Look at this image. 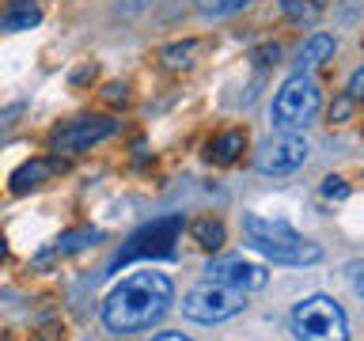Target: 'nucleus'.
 Returning a JSON list of instances; mask_svg holds the SVG:
<instances>
[{"mask_svg": "<svg viewBox=\"0 0 364 341\" xmlns=\"http://www.w3.org/2000/svg\"><path fill=\"white\" fill-rule=\"evenodd\" d=\"M360 87H364V72H360V68H357V72L349 76V87H346V95H349V99H360V95H364Z\"/></svg>", "mask_w": 364, "mask_h": 341, "instance_id": "nucleus-24", "label": "nucleus"}, {"mask_svg": "<svg viewBox=\"0 0 364 341\" xmlns=\"http://www.w3.org/2000/svg\"><path fill=\"white\" fill-rule=\"evenodd\" d=\"M262 258H269L273 266H311V261H323V247L304 239L296 247H273V250H258Z\"/></svg>", "mask_w": 364, "mask_h": 341, "instance_id": "nucleus-12", "label": "nucleus"}, {"mask_svg": "<svg viewBox=\"0 0 364 341\" xmlns=\"http://www.w3.org/2000/svg\"><path fill=\"white\" fill-rule=\"evenodd\" d=\"M193 4H198L201 16H209V19H224V16H235V11L250 8V0H193Z\"/></svg>", "mask_w": 364, "mask_h": 341, "instance_id": "nucleus-19", "label": "nucleus"}, {"mask_svg": "<svg viewBox=\"0 0 364 341\" xmlns=\"http://www.w3.org/2000/svg\"><path fill=\"white\" fill-rule=\"evenodd\" d=\"M334 50H338L334 34H326V31L307 34L304 45H300V53H296V61H300V72H304V68H315V65L330 61V57H334Z\"/></svg>", "mask_w": 364, "mask_h": 341, "instance_id": "nucleus-13", "label": "nucleus"}, {"mask_svg": "<svg viewBox=\"0 0 364 341\" xmlns=\"http://www.w3.org/2000/svg\"><path fill=\"white\" fill-rule=\"evenodd\" d=\"M307 163V141L300 133H277L255 152L258 175H292Z\"/></svg>", "mask_w": 364, "mask_h": 341, "instance_id": "nucleus-6", "label": "nucleus"}, {"mask_svg": "<svg viewBox=\"0 0 364 341\" xmlns=\"http://www.w3.org/2000/svg\"><path fill=\"white\" fill-rule=\"evenodd\" d=\"M318 102H323V91H318V80L307 72H296L281 84V91L273 95L269 107V121L277 133H300L307 121L318 114Z\"/></svg>", "mask_w": 364, "mask_h": 341, "instance_id": "nucleus-3", "label": "nucleus"}, {"mask_svg": "<svg viewBox=\"0 0 364 341\" xmlns=\"http://www.w3.org/2000/svg\"><path fill=\"white\" fill-rule=\"evenodd\" d=\"M243 148H247V133L243 129H228V133H220L209 144V159H213V163H220V167H228V163H235V159H239Z\"/></svg>", "mask_w": 364, "mask_h": 341, "instance_id": "nucleus-15", "label": "nucleus"}, {"mask_svg": "<svg viewBox=\"0 0 364 341\" xmlns=\"http://www.w3.org/2000/svg\"><path fill=\"white\" fill-rule=\"evenodd\" d=\"M277 57H281L277 45H258V50H255V61L258 65H277Z\"/></svg>", "mask_w": 364, "mask_h": 341, "instance_id": "nucleus-23", "label": "nucleus"}, {"mask_svg": "<svg viewBox=\"0 0 364 341\" xmlns=\"http://www.w3.org/2000/svg\"><path fill=\"white\" fill-rule=\"evenodd\" d=\"M61 170V156H38V159H27L23 167L11 170V193H31V190H38L50 175H57Z\"/></svg>", "mask_w": 364, "mask_h": 341, "instance_id": "nucleus-11", "label": "nucleus"}, {"mask_svg": "<svg viewBox=\"0 0 364 341\" xmlns=\"http://www.w3.org/2000/svg\"><path fill=\"white\" fill-rule=\"evenodd\" d=\"M42 23V11L27 4V0H11V8L0 16V31H8V34H16V31H31V27H38Z\"/></svg>", "mask_w": 364, "mask_h": 341, "instance_id": "nucleus-14", "label": "nucleus"}, {"mask_svg": "<svg viewBox=\"0 0 364 341\" xmlns=\"http://www.w3.org/2000/svg\"><path fill=\"white\" fill-rule=\"evenodd\" d=\"M281 11L292 23H315L318 11H323V4H318V0H281Z\"/></svg>", "mask_w": 364, "mask_h": 341, "instance_id": "nucleus-18", "label": "nucleus"}, {"mask_svg": "<svg viewBox=\"0 0 364 341\" xmlns=\"http://www.w3.org/2000/svg\"><path fill=\"white\" fill-rule=\"evenodd\" d=\"M114 133H118V121L102 118V114H91V118H76V121L57 125L53 136H50V144H53L57 156H61V152H87V148L102 144Z\"/></svg>", "mask_w": 364, "mask_h": 341, "instance_id": "nucleus-7", "label": "nucleus"}, {"mask_svg": "<svg viewBox=\"0 0 364 341\" xmlns=\"http://www.w3.org/2000/svg\"><path fill=\"white\" fill-rule=\"evenodd\" d=\"M19 114H23V102H16V107H8V110H0V136H4L11 125H16Z\"/></svg>", "mask_w": 364, "mask_h": 341, "instance_id": "nucleus-22", "label": "nucleus"}, {"mask_svg": "<svg viewBox=\"0 0 364 341\" xmlns=\"http://www.w3.org/2000/svg\"><path fill=\"white\" fill-rule=\"evenodd\" d=\"M193 57H198V42H193V38L190 42H175V45H167V50H164V65L178 72V68L193 65Z\"/></svg>", "mask_w": 364, "mask_h": 341, "instance_id": "nucleus-17", "label": "nucleus"}, {"mask_svg": "<svg viewBox=\"0 0 364 341\" xmlns=\"http://www.w3.org/2000/svg\"><path fill=\"white\" fill-rule=\"evenodd\" d=\"M182 227H186L182 212H167V216H156V220L141 224L129 239H125V247L114 254L107 273H118L122 266H129L136 258H175V243H178Z\"/></svg>", "mask_w": 364, "mask_h": 341, "instance_id": "nucleus-4", "label": "nucleus"}, {"mask_svg": "<svg viewBox=\"0 0 364 341\" xmlns=\"http://www.w3.org/2000/svg\"><path fill=\"white\" fill-rule=\"evenodd\" d=\"M102 239L99 227H76V232H65V235H57L46 250H38V258H34V266H46V261H53V258H68V254H80V250H87V247H95Z\"/></svg>", "mask_w": 364, "mask_h": 341, "instance_id": "nucleus-10", "label": "nucleus"}, {"mask_svg": "<svg viewBox=\"0 0 364 341\" xmlns=\"http://www.w3.org/2000/svg\"><path fill=\"white\" fill-rule=\"evenodd\" d=\"M323 197L326 201H346L349 197V182L338 178V175H326L323 178Z\"/></svg>", "mask_w": 364, "mask_h": 341, "instance_id": "nucleus-20", "label": "nucleus"}, {"mask_svg": "<svg viewBox=\"0 0 364 341\" xmlns=\"http://www.w3.org/2000/svg\"><path fill=\"white\" fill-rule=\"evenodd\" d=\"M353 102H357V99H349V95H341L338 102H334V107H330V121H349L353 118Z\"/></svg>", "mask_w": 364, "mask_h": 341, "instance_id": "nucleus-21", "label": "nucleus"}, {"mask_svg": "<svg viewBox=\"0 0 364 341\" xmlns=\"http://www.w3.org/2000/svg\"><path fill=\"white\" fill-rule=\"evenodd\" d=\"M205 277L216 284H228L235 292H258L269 284V269L262 261H247L243 254H224V258H213L205 266Z\"/></svg>", "mask_w": 364, "mask_h": 341, "instance_id": "nucleus-8", "label": "nucleus"}, {"mask_svg": "<svg viewBox=\"0 0 364 341\" xmlns=\"http://www.w3.org/2000/svg\"><path fill=\"white\" fill-rule=\"evenodd\" d=\"M190 235L193 243H198L201 250H220L228 243V227L220 220H213V216H201V220L190 224Z\"/></svg>", "mask_w": 364, "mask_h": 341, "instance_id": "nucleus-16", "label": "nucleus"}, {"mask_svg": "<svg viewBox=\"0 0 364 341\" xmlns=\"http://www.w3.org/2000/svg\"><path fill=\"white\" fill-rule=\"evenodd\" d=\"M156 341H190V337H182V334H159Z\"/></svg>", "mask_w": 364, "mask_h": 341, "instance_id": "nucleus-27", "label": "nucleus"}, {"mask_svg": "<svg viewBox=\"0 0 364 341\" xmlns=\"http://www.w3.org/2000/svg\"><path fill=\"white\" fill-rule=\"evenodd\" d=\"M171 300H175V284L167 273H133L122 284H114L102 300V323L110 334H136V330L156 326L171 311Z\"/></svg>", "mask_w": 364, "mask_h": 341, "instance_id": "nucleus-1", "label": "nucleus"}, {"mask_svg": "<svg viewBox=\"0 0 364 341\" xmlns=\"http://www.w3.org/2000/svg\"><path fill=\"white\" fill-rule=\"evenodd\" d=\"M4 258H8V239L0 235V261H4Z\"/></svg>", "mask_w": 364, "mask_h": 341, "instance_id": "nucleus-28", "label": "nucleus"}, {"mask_svg": "<svg viewBox=\"0 0 364 341\" xmlns=\"http://www.w3.org/2000/svg\"><path fill=\"white\" fill-rule=\"evenodd\" d=\"M296 341H349V315L330 296H307L289 315Z\"/></svg>", "mask_w": 364, "mask_h": 341, "instance_id": "nucleus-2", "label": "nucleus"}, {"mask_svg": "<svg viewBox=\"0 0 364 341\" xmlns=\"http://www.w3.org/2000/svg\"><path fill=\"white\" fill-rule=\"evenodd\" d=\"M243 307H247V292H235V288L216 284V281L193 284L182 296V315L193 318V323H224V318L239 315Z\"/></svg>", "mask_w": 364, "mask_h": 341, "instance_id": "nucleus-5", "label": "nucleus"}, {"mask_svg": "<svg viewBox=\"0 0 364 341\" xmlns=\"http://www.w3.org/2000/svg\"><path fill=\"white\" fill-rule=\"evenodd\" d=\"M243 232L250 239V250H273V247H296V243H304V235L296 232L292 224H284V220H266V216H258V212H247L243 216Z\"/></svg>", "mask_w": 364, "mask_h": 341, "instance_id": "nucleus-9", "label": "nucleus"}, {"mask_svg": "<svg viewBox=\"0 0 364 341\" xmlns=\"http://www.w3.org/2000/svg\"><path fill=\"white\" fill-rule=\"evenodd\" d=\"M95 76V65H84L80 72H73V84H84V80H91Z\"/></svg>", "mask_w": 364, "mask_h": 341, "instance_id": "nucleus-25", "label": "nucleus"}, {"mask_svg": "<svg viewBox=\"0 0 364 341\" xmlns=\"http://www.w3.org/2000/svg\"><path fill=\"white\" fill-rule=\"evenodd\" d=\"M107 99H110V102L125 99V84H110V87H107Z\"/></svg>", "mask_w": 364, "mask_h": 341, "instance_id": "nucleus-26", "label": "nucleus"}]
</instances>
